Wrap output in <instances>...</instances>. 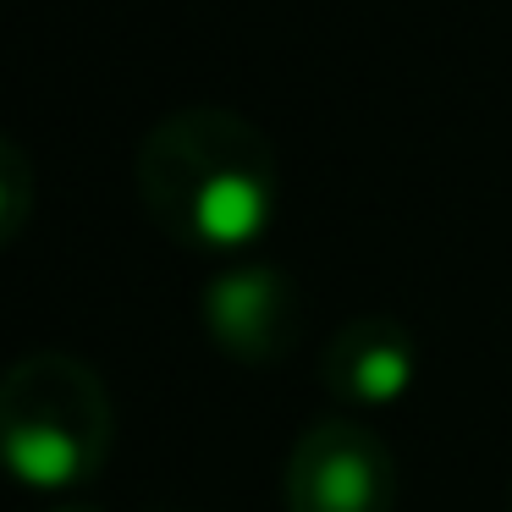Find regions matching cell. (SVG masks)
<instances>
[{
	"instance_id": "3957f363",
	"label": "cell",
	"mask_w": 512,
	"mask_h": 512,
	"mask_svg": "<svg viewBox=\"0 0 512 512\" xmlns=\"http://www.w3.org/2000/svg\"><path fill=\"white\" fill-rule=\"evenodd\" d=\"M287 512H391L397 507V457L364 419H314L287 457Z\"/></svg>"
},
{
	"instance_id": "5b68a950",
	"label": "cell",
	"mask_w": 512,
	"mask_h": 512,
	"mask_svg": "<svg viewBox=\"0 0 512 512\" xmlns=\"http://www.w3.org/2000/svg\"><path fill=\"white\" fill-rule=\"evenodd\" d=\"M320 380L342 408L358 413L391 408L419 380V342L391 314H358V320L331 331V342L320 353Z\"/></svg>"
},
{
	"instance_id": "277c9868",
	"label": "cell",
	"mask_w": 512,
	"mask_h": 512,
	"mask_svg": "<svg viewBox=\"0 0 512 512\" xmlns=\"http://www.w3.org/2000/svg\"><path fill=\"white\" fill-rule=\"evenodd\" d=\"M204 331L237 364H276L298 347L303 298L292 276L265 259H237L204 287Z\"/></svg>"
},
{
	"instance_id": "52a82bcc",
	"label": "cell",
	"mask_w": 512,
	"mask_h": 512,
	"mask_svg": "<svg viewBox=\"0 0 512 512\" xmlns=\"http://www.w3.org/2000/svg\"><path fill=\"white\" fill-rule=\"evenodd\" d=\"M50 512H100V507H50Z\"/></svg>"
},
{
	"instance_id": "6da1fadb",
	"label": "cell",
	"mask_w": 512,
	"mask_h": 512,
	"mask_svg": "<svg viewBox=\"0 0 512 512\" xmlns=\"http://www.w3.org/2000/svg\"><path fill=\"white\" fill-rule=\"evenodd\" d=\"M138 199L177 248L237 259L276 226V144L221 105L171 111L138 144Z\"/></svg>"
},
{
	"instance_id": "8992f818",
	"label": "cell",
	"mask_w": 512,
	"mask_h": 512,
	"mask_svg": "<svg viewBox=\"0 0 512 512\" xmlns=\"http://www.w3.org/2000/svg\"><path fill=\"white\" fill-rule=\"evenodd\" d=\"M34 199H39L34 160L17 138L0 133V248H12L23 237V226L34 221Z\"/></svg>"
},
{
	"instance_id": "7a4b0ae2",
	"label": "cell",
	"mask_w": 512,
	"mask_h": 512,
	"mask_svg": "<svg viewBox=\"0 0 512 512\" xmlns=\"http://www.w3.org/2000/svg\"><path fill=\"white\" fill-rule=\"evenodd\" d=\"M116 441L105 380L72 353H23L0 375V468L28 490L89 485Z\"/></svg>"
}]
</instances>
